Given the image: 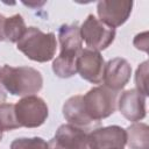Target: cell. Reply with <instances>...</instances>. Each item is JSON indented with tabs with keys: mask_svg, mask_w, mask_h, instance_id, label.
Masks as SVG:
<instances>
[{
	"mask_svg": "<svg viewBox=\"0 0 149 149\" xmlns=\"http://www.w3.org/2000/svg\"><path fill=\"white\" fill-rule=\"evenodd\" d=\"M63 115L70 125L83 130L92 129L100 122L92 120L86 113L83 105V95H73L69 98L63 105Z\"/></svg>",
	"mask_w": 149,
	"mask_h": 149,
	"instance_id": "13",
	"label": "cell"
},
{
	"mask_svg": "<svg viewBox=\"0 0 149 149\" xmlns=\"http://www.w3.org/2000/svg\"><path fill=\"white\" fill-rule=\"evenodd\" d=\"M79 29L81 40L86 43L88 49L95 51L105 50L115 38V29L108 27L92 14L86 17Z\"/></svg>",
	"mask_w": 149,
	"mask_h": 149,
	"instance_id": "6",
	"label": "cell"
},
{
	"mask_svg": "<svg viewBox=\"0 0 149 149\" xmlns=\"http://www.w3.org/2000/svg\"><path fill=\"white\" fill-rule=\"evenodd\" d=\"M130 74H132L130 64L125 58L115 57L113 59H109L105 64L102 81L106 87L111 88L112 91L119 92L129 81Z\"/></svg>",
	"mask_w": 149,
	"mask_h": 149,
	"instance_id": "11",
	"label": "cell"
},
{
	"mask_svg": "<svg viewBox=\"0 0 149 149\" xmlns=\"http://www.w3.org/2000/svg\"><path fill=\"white\" fill-rule=\"evenodd\" d=\"M20 128L15 116V108L12 104H0V130L7 132Z\"/></svg>",
	"mask_w": 149,
	"mask_h": 149,
	"instance_id": "16",
	"label": "cell"
},
{
	"mask_svg": "<svg viewBox=\"0 0 149 149\" xmlns=\"http://www.w3.org/2000/svg\"><path fill=\"white\" fill-rule=\"evenodd\" d=\"M3 30H5V41L17 43L27 30L23 17L20 14H15L10 17H6Z\"/></svg>",
	"mask_w": 149,
	"mask_h": 149,
	"instance_id": "15",
	"label": "cell"
},
{
	"mask_svg": "<svg viewBox=\"0 0 149 149\" xmlns=\"http://www.w3.org/2000/svg\"><path fill=\"white\" fill-rule=\"evenodd\" d=\"M77 72L80 77L92 84L102 83L105 62L99 51L92 49H81L77 57Z\"/></svg>",
	"mask_w": 149,
	"mask_h": 149,
	"instance_id": "8",
	"label": "cell"
},
{
	"mask_svg": "<svg viewBox=\"0 0 149 149\" xmlns=\"http://www.w3.org/2000/svg\"><path fill=\"white\" fill-rule=\"evenodd\" d=\"M0 72H1V69H0ZM5 99H6V93H5V88L2 87L1 80H0V102H2Z\"/></svg>",
	"mask_w": 149,
	"mask_h": 149,
	"instance_id": "21",
	"label": "cell"
},
{
	"mask_svg": "<svg viewBox=\"0 0 149 149\" xmlns=\"http://www.w3.org/2000/svg\"><path fill=\"white\" fill-rule=\"evenodd\" d=\"M147 78H148V62H143L139 65L136 73H135V84L136 90L143 94L144 97L148 95V88H147Z\"/></svg>",
	"mask_w": 149,
	"mask_h": 149,
	"instance_id": "18",
	"label": "cell"
},
{
	"mask_svg": "<svg viewBox=\"0 0 149 149\" xmlns=\"http://www.w3.org/2000/svg\"><path fill=\"white\" fill-rule=\"evenodd\" d=\"M1 139H2V132L0 130V141H1Z\"/></svg>",
	"mask_w": 149,
	"mask_h": 149,
	"instance_id": "22",
	"label": "cell"
},
{
	"mask_svg": "<svg viewBox=\"0 0 149 149\" xmlns=\"http://www.w3.org/2000/svg\"><path fill=\"white\" fill-rule=\"evenodd\" d=\"M48 147L49 149H91L87 133L70 123L58 127Z\"/></svg>",
	"mask_w": 149,
	"mask_h": 149,
	"instance_id": "7",
	"label": "cell"
},
{
	"mask_svg": "<svg viewBox=\"0 0 149 149\" xmlns=\"http://www.w3.org/2000/svg\"><path fill=\"white\" fill-rule=\"evenodd\" d=\"M83 105L88 116L100 122L101 119L112 115L118 106V92L104 86L91 88L83 95Z\"/></svg>",
	"mask_w": 149,
	"mask_h": 149,
	"instance_id": "4",
	"label": "cell"
},
{
	"mask_svg": "<svg viewBox=\"0 0 149 149\" xmlns=\"http://www.w3.org/2000/svg\"><path fill=\"white\" fill-rule=\"evenodd\" d=\"M126 144L129 149H149V127L146 123H133L126 129Z\"/></svg>",
	"mask_w": 149,
	"mask_h": 149,
	"instance_id": "14",
	"label": "cell"
},
{
	"mask_svg": "<svg viewBox=\"0 0 149 149\" xmlns=\"http://www.w3.org/2000/svg\"><path fill=\"white\" fill-rule=\"evenodd\" d=\"M14 108L20 127H40L45 122L49 114L45 101L37 95L23 97L14 105Z\"/></svg>",
	"mask_w": 149,
	"mask_h": 149,
	"instance_id": "5",
	"label": "cell"
},
{
	"mask_svg": "<svg viewBox=\"0 0 149 149\" xmlns=\"http://www.w3.org/2000/svg\"><path fill=\"white\" fill-rule=\"evenodd\" d=\"M87 136L91 149H123L126 146V130L119 126L93 129Z\"/></svg>",
	"mask_w": 149,
	"mask_h": 149,
	"instance_id": "9",
	"label": "cell"
},
{
	"mask_svg": "<svg viewBox=\"0 0 149 149\" xmlns=\"http://www.w3.org/2000/svg\"><path fill=\"white\" fill-rule=\"evenodd\" d=\"M2 87L13 95L27 97L40 92L43 86V78L40 71L30 66L3 65L0 72Z\"/></svg>",
	"mask_w": 149,
	"mask_h": 149,
	"instance_id": "2",
	"label": "cell"
},
{
	"mask_svg": "<svg viewBox=\"0 0 149 149\" xmlns=\"http://www.w3.org/2000/svg\"><path fill=\"white\" fill-rule=\"evenodd\" d=\"M133 8V1L121 0V1H99L97 5V12L100 21L108 27L115 28L123 24Z\"/></svg>",
	"mask_w": 149,
	"mask_h": 149,
	"instance_id": "10",
	"label": "cell"
},
{
	"mask_svg": "<svg viewBox=\"0 0 149 149\" xmlns=\"http://www.w3.org/2000/svg\"><path fill=\"white\" fill-rule=\"evenodd\" d=\"M5 21L6 17L0 14V41H5Z\"/></svg>",
	"mask_w": 149,
	"mask_h": 149,
	"instance_id": "20",
	"label": "cell"
},
{
	"mask_svg": "<svg viewBox=\"0 0 149 149\" xmlns=\"http://www.w3.org/2000/svg\"><path fill=\"white\" fill-rule=\"evenodd\" d=\"M61 54L52 62V71L59 78H70L77 73V57L81 51L83 40L79 27L63 24L58 30Z\"/></svg>",
	"mask_w": 149,
	"mask_h": 149,
	"instance_id": "1",
	"label": "cell"
},
{
	"mask_svg": "<svg viewBox=\"0 0 149 149\" xmlns=\"http://www.w3.org/2000/svg\"><path fill=\"white\" fill-rule=\"evenodd\" d=\"M134 45L136 47V49L143 50L147 52L148 51V33L144 31L142 34L136 35L134 38Z\"/></svg>",
	"mask_w": 149,
	"mask_h": 149,
	"instance_id": "19",
	"label": "cell"
},
{
	"mask_svg": "<svg viewBox=\"0 0 149 149\" xmlns=\"http://www.w3.org/2000/svg\"><path fill=\"white\" fill-rule=\"evenodd\" d=\"M10 149H49V147L42 137H21L10 143Z\"/></svg>",
	"mask_w": 149,
	"mask_h": 149,
	"instance_id": "17",
	"label": "cell"
},
{
	"mask_svg": "<svg viewBox=\"0 0 149 149\" xmlns=\"http://www.w3.org/2000/svg\"><path fill=\"white\" fill-rule=\"evenodd\" d=\"M16 48L29 59L45 63L54 58L57 42L54 33L45 34L36 27H28L23 36L16 43Z\"/></svg>",
	"mask_w": 149,
	"mask_h": 149,
	"instance_id": "3",
	"label": "cell"
},
{
	"mask_svg": "<svg viewBox=\"0 0 149 149\" xmlns=\"http://www.w3.org/2000/svg\"><path fill=\"white\" fill-rule=\"evenodd\" d=\"M118 107L127 120L140 121L146 116V97L135 88L127 90L119 97Z\"/></svg>",
	"mask_w": 149,
	"mask_h": 149,
	"instance_id": "12",
	"label": "cell"
}]
</instances>
